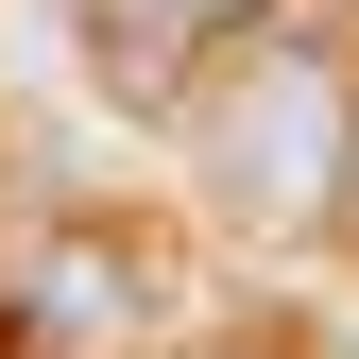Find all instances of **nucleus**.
Returning <instances> with one entry per match:
<instances>
[{
	"label": "nucleus",
	"instance_id": "nucleus-1",
	"mask_svg": "<svg viewBox=\"0 0 359 359\" xmlns=\"http://www.w3.org/2000/svg\"><path fill=\"white\" fill-rule=\"evenodd\" d=\"M189 137H205L222 222L291 240V222H325V205H342V171H359V86H342V52H308V34H257V52H222V69H205Z\"/></svg>",
	"mask_w": 359,
	"mask_h": 359
},
{
	"label": "nucleus",
	"instance_id": "nucleus-2",
	"mask_svg": "<svg viewBox=\"0 0 359 359\" xmlns=\"http://www.w3.org/2000/svg\"><path fill=\"white\" fill-rule=\"evenodd\" d=\"M69 18H86L120 103H205V69L274 34V0H69Z\"/></svg>",
	"mask_w": 359,
	"mask_h": 359
}]
</instances>
